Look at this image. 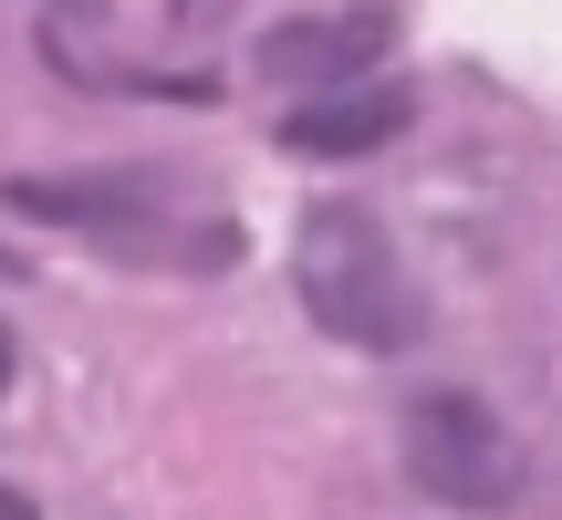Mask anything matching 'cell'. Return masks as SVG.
<instances>
[{"label":"cell","instance_id":"2","mask_svg":"<svg viewBox=\"0 0 562 520\" xmlns=\"http://www.w3.org/2000/svg\"><path fill=\"white\" fill-rule=\"evenodd\" d=\"M406 479L438 510H510L521 500V448L469 385H438V396L406 406Z\"/></svg>","mask_w":562,"mask_h":520},{"label":"cell","instance_id":"7","mask_svg":"<svg viewBox=\"0 0 562 520\" xmlns=\"http://www.w3.org/2000/svg\"><path fill=\"white\" fill-rule=\"evenodd\" d=\"M11 364H21V354H11V334H0V396H11Z\"/></svg>","mask_w":562,"mask_h":520},{"label":"cell","instance_id":"1","mask_svg":"<svg viewBox=\"0 0 562 520\" xmlns=\"http://www.w3.org/2000/svg\"><path fill=\"white\" fill-rule=\"evenodd\" d=\"M292 292H302V313L334 343H355V354H406V343L427 334V292L406 281L396 240H385L364 208H313V219H302Z\"/></svg>","mask_w":562,"mask_h":520},{"label":"cell","instance_id":"5","mask_svg":"<svg viewBox=\"0 0 562 520\" xmlns=\"http://www.w3.org/2000/svg\"><path fill=\"white\" fill-rule=\"evenodd\" d=\"M146 199H157L146 178H11V208L21 219H53V229H115Z\"/></svg>","mask_w":562,"mask_h":520},{"label":"cell","instance_id":"6","mask_svg":"<svg viewBox=\"0 0 562 520\" xmlns=\"http://www.w3.org/2000/svg\"><path fill=\"white\" fill-rule=\"evenodd\" d=\"M0 520H42L32 500H21V489H0Z\"/></svg>","mask_w":562,"mask_h":520},{"label":"cell","instance_id":"3","mask_svg":"<svg viewBox=\"0 0 562 520\" xmlns=\"http://www.w3.org/2000/svg\"><path fill=\"white\" fill-rule=\"evenodd\" d=\"M396 125H417V94L406 83H323L281 115V146L313 167H344V157H375Z\"/></svg>","mask_w":562,"mask_h":520},{"label":"cell","instance_id":"4","mask_svg":"<svg viewBox=\"0 0 562 520\" xmlns=\"http://www.w3.org/2000/svg\"><path fill=\"white\" fill-rule=\"evenodd\" d=\"M385 42H396V11H385V0H364V11H344V21H281L261 42V74L271 83H355V74L385 63Z\"/></svg>","mask_w":562,"mask_h":520}]
</instances>
